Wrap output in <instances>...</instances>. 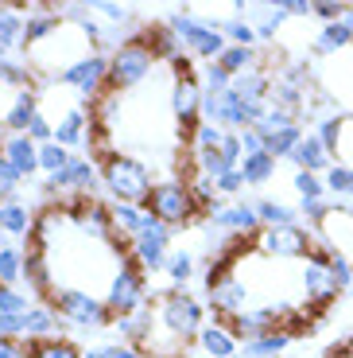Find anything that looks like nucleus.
<instances>
[{"mask_svg":"<svg viewBox=\"0 0 353 358\" xmlns=\"http://www.w3.org/2000/svg\"><path fill=\"white\" fill-rule=\"evenodd\" d=\"M167 277L175 280V288H183L186 280L195 277V253H190V250H171V257H167Z\"/></svg>","mask_w":353,"mask_h":358,"instance_id":"38","label":"nucleus"},{"mask_svg":"<svg viewBox=\"0 0 353 358\" xmlns=\"http://www.w3.org/2000/svg\"><path fill=\"white\" fill-rule=\"evenodd\" d=\"M31 300H27V292H20V288H8L0 285V315H27L31 312Z\"/></svg>","mask_w":353,"mask_h":358,"instance_id":"42","label":"nucleus"},{"mask_svg":"<svg viewBox=\"0 0 353 358\" xmlns=\"http://www.w3.org/2000/svg\"><path fill=\"white\" fill-rule=\"evenodd\" d=\"M292 164L299 171H315V176H326L330 168H334V156L322 148V141H318L315 133H307L299 144H295V152H292Z\"/></svg>","mask_w":353,"mask_h":358,"instance_id":"22","label":"nucleus"},{"mask_svg":"<svg viewBox=\"0 0 353 358\" xmlns=\"http://www.w3.org/2000/svg\"><path fill=\"white\" fill-rule=\"evenodd\" d=\"M156 66H159V59L148 47V39H144L140 31H133V36L109 55V86H105V94H117V98H121V94H128V90L140 86Z\"/></svg>","mask_w":353,"mask_h":358,"instance_id":"5","label":"nucleus"},{"mask_svg":"<svg viewBox=\"0 0 353 358\" xmlns=\"http://www.w3.org/2000/svg\"><path fill=\"white\" fill-rule=\"evenodd\" d=\"M59 327H62V320H59V312H54L51 304H36L24 315V335L27 339H51V335H59Z\"/></svg>","mask_w":353,"mask_h":358,"instance_id":"28","label":"nucleus"},{"mask_svg":"<svg viewBox=\"0 0 353 358\" xmlns=\"http://www.w3.org/2000/svg\"><path fill=\"white\" fill-rule=\"evenodd\" d=\"M148 210L163 226H171V230H183L186 222H195V215H202V206L195 203L186 179H163V183H156V191L148 199Z\"/></svg>","mask_w":353,"mask_h":358,"instance_id":"10","label":"nucleus"},{"mask_svg":"<svg viewBox=\"0 0 353 358\" xmlns=\"http://www.w3.org/2000/svg\"><path fill=\"white\" fill-rule=\"evenodd\" d=\"M70 160H74V152H70V148H62L59 141L39 144V171H43L47 179H51V176H59V171L66 168Z\"/></svg>","mask_w":353,"mask_h":358,"instance_id":"35","label":"nucleus"},{"mask_svg":"<svg viewBox=\"0 0 353 358\" xmlns=\"http://www.w3.org/2000/svg\"><path fill=\"white\" fill-rule=\"evenodd\" d=\"M140 36L148 39V47L156 51V59H159V63L175 66L179 59H183V43H179V36L171 31L167 24H151V27H144Z\"/></svg>","mask_w":353,"mask_h":358,"instance_id":"24","label":"nucleus"},{"mask_svg":"<svg viewBox=\"0 0 353 358\" xmlns=\"http://www.w3.org/2000/svg\"><path fill=\"white\" fill-rule=\"evenodd\" d=\"M59 86L74 90L78 101H98L101 94H105V86H109V55L93 51L89 59H82L78 66H70V71L62 74Z\"/></svg>","mask_w":353,"mask_h":358,"instance_id":"12","label":"nucleus"},{"mask_svg":"<svg viewBox=\"0 0 353 358\" xmlns=\"http://www.w3.org/2000/svg\"><path fill=\"white\" fill-rule=\"evenodd\" d=\"M24 265H27L24 245H16V242H0V285L16 288L20 280H24Z\"/></svg>","mask_w":353,"mask_h":358,"instance_id":"29","label":"nucleus"},{"mask_svg":"<svg viewBox=\"0 0 353 358\" xmlns=\"http://www.w3.org/2000/svg\"><path fill=\"white\" fill-rule=\"evenodd\" d=\"M0 234H8V238H31L36 234V215L27 210V203L8 199L0 206Z\"/></svg>","mask_w":353,"mask_h":358,"instance_id":"23","label":"nucleus"},{"mask_svg":"<svg viewBox=\"0 0 353 358\" xmlns=\"http://www.w3.org/2000/svg\"><path fill=\"white\" fill-rule=\"evenodd\" d=\"M330 206H334V203H330V199H315V203H303V206H299V215L307 218L310 226H318V222H322V218L330 215Z\"/></svg>","mask_w":353,"mask_h":358,"instance_id":"51","label":"nucleus"},{"mask_svg":"<svg viewBox=\"0 0 353 358\" xmlns=\"http://www.w3.org/2000/svg\"><path fill=\"white\" fill-rule=\"evenodd\" d=\"M4 203H8V195H4V191H0V206H4Z\"/></svg>","mask_w":353,"mask_h":358,"instance_id":"58","label":"nucleus"},{"mask_svg":"<svg viewBox=\"0 0 353 358\" xmlns=\"http://www.w3.org/2000/svg\"><path fill=\"white\" fill-rule=\"evenodd\" d=\"M345 47H353V36L342 20H338V24H322L315 31V39H310V55H338V51H345Z\"/></svg>","mask_w":353,"mask_h":358,"instance_id":"25","label":"nucleus"},{"mask_svg":"<svg viewBox=\"0 0 353 358\" xmlns=\"http://www.w3.org/2000/svg\"><path fill=\"white\" fill-rule=\"evenodd\" d=\"M342 121H345V113H326V117H318V121H315V136L322 141V148H326L330 156L338 152V136H342Z\"/></svg>","mask_w":353,"mask_h":358,"instance_id":"37","label":"nucleus"},{"mask_svg":"<svg viewBox=\"0 0 353 358\" xmlns=\"http://www.w3.org/2000/svg\"><path fill=\"white\" fill-rule=\"evenodd\" d=\"M221 24H225V20L202 16V12H190V8L171 12V20H167V27L179 36V43L195 55V59H206V63H218L221 51L230 47V39H225Z\"/></svg>","mask_w":353,"mask_h":358,"instance_id":"3","label":"nucleus"},{"mask_svg":"<svg viewBox=\"0 0 353 358\" xmlns=\"http://www.w3.org/2000/svg\"><path fill=\"white\" fill-rule=\"evenodd\" d=\"M27 358H86L78 343L66 335H51V339H27Z\"/></svg>","mask_w":353,"mask_h":358,"instance_id":"27","label":"nucleus"},{"mask_svg":"<svg viewBox=\"0 0 353 358\" xmlns=\"http://www.w3.org/2000/svg\"><path fill=\"white\" fill-rule=\"evenodd\" d=\"M144 304H151V296H148V273L140 268V261L124 257L121 265H117L113 280H109L105 308L113 312V320H124V315H136Z\"/></svg>","mask_w":353,"mask_h":358,"instance_id":"6","label":"nucleus"},{"mask_svg":"<svg viewBox=\"0 0 353 358\" xmlns=\"http://www.w3.org/2000/svg\"><path fill=\"white\" fill-rule=\"evenodd\" d=\"M303 125H292V129H283V133H276L272 141H268V152L276 156V160H292V152H295V144L303 141Z\"/></svg>","mask_w":353,"mask_h":358,"instance_id":"40","label":"nucleus"},{"mask_svg":"<svg viewBox=\"0 0 353 358\" xmlns=\"http://www.w3.org/2000/svg\"><path fill=\"white\" fill-rule=\"evenodd\" d=\"M54 141L62 144V148H78V144L89 141V113L82 106H70L62 109L59 121H54Z\"/></svg>","mask_w":353,"mask_h":358,"instance_id":"21","label":"nucleus"},{"mask_svg":"<svg viewBox=\"0 0 353 358\" xmlns=\"http://www.w3.org/2000/svg\"><path fill=\"white\" fill-rule=\"evenodd\" d=\"M171 86H167V109L179 121L183 133L195 136V129L202 125V78H195V71L186 66V59H179L171 66Z\"/></svg>","mask_w":353,"mask_h":358,"instance_id":"7","label":"nucleus"},{"mask_svg":"<svg viewBox=\"0 0 353 358\" xmlns=\"http://www.w3.org/2000/svg\"><path fill=\"white\" fill-rule=\"evenodd\" d=\"M342 24L350 27V36H353V4H345V16H342Z\"/></svg>","mask_w":353,"mask_h":358,"instance_id":"56","label":"nucleus"},{"mask_svg":"<svg viewBox=\"0 0 353 358\" xmlns=\"http://www.w3.org/2000/svg\"><path fill=\"white\" fill-rule=\"evenodd\" d=\"M86 8L109 27H128L133 24V8H124V4H113V0H86Z\"/></svg>","mask_w":353,"mask_h":358,"instance_id":"34","label":"nucleus"},{"mask_svg":"<svg viewBox=\"0 0 353 358\" xmlns=\"http://www.w3.org/2000/svg\"><path fill=\"white\" fill-rule=\"evenodd\" d=\"M47 304L59 312L62 323H70V327H89V331H98V327H109V323H113V312L105 308V300L89 296L86 288H54Z\"/></svg>","mask_w":353,"mask_h":358,"instance_id":"8","label":"nucleus"},{"mask_svg":"<svg viewBox=\"0 0 353 358\" xmlns=\"http://www.w3.org/2000/svg\"><path fill=\"white\" fill-rule=\"evenodd\" d=\"M151 304H156L159 327H163L171 339H179L183 347H186L190 339H198V331L206 327V308H202V300H195L186 288H167V292L151 296Z\"/></svg>","mask_w":353,"mask_h":358,"instance_id":"4","label":"nucleus"},{"mask_svg":"<svg viewBox=\"0 0 353 358\" xmlns=\"http://www.w3.org/2000/svg\"><path fill=\"white\" fill-rule=\"evenodd\" d=\"M237 16H245L248 24L256 27L260 43H272V39L283 31V24H287V12H283L276 0H268V4H245V0H241V4H237Z\"/></svg>","mask_w":353,"mask_h":358,"instance_id":"17","label":"nucleus"},{"mask_svg":"<svg viewBox=\"0 0 353 358\" xmlns=\"http://www.w3.org/2000/svg\"><path fill=\"white\" fill-rule=\"evenodd\" d=\"M27 136H31L36 144H51V141H54V121L43 113V109H39V113L31 117V125H27Z\"/></svg>","mask_w":353,"mask_h":358,"instance_id":"47","label":"nucleus"},{"mask_svg":"<svg viewBox=\"0 0 353 358\" xmlns=\"http://www.w3.org/2000/svg\"><path fill=\"white\" fill-rule=\"evenodd\" d=\"M101 179V168L93 160H86V156H74L66 168L59 171V176H51L43 183L51 195H59V191H74V195H89L93 191V183Z\"/></svg>","mask_w":353,"mask_h":358,"instance_id":"16","label":"nucleus"},{"mask_svg":"<svg viewBox=\"0 0 353 358\" xmlns=\"http://www.w3.org/2000/svg\"><path fill=\"white\" fill-rule=\"evenodd\" d=\"M230 86H233V78L221 71L218 63H206L202 66V90H206V94H225Z\"/></svg>","mask_w":353,"mask_h":358,"instance_id":"45","label":"nucleus"},{"mask_svg":"<svg viewBox=\"0 0 353 358\" xmlns=\"http://www.w3.org/2000/svg\"><path fill=\"white\" fill-rule=\"evenodd\" d=\"M0 358H27V343H20V339H0Z\"/></svg>","mask_w":353,"mask_h":358,"instance_id":"54","label":"nucleus"},{"mask_svg":"<svg viewBox=\"0 0 353 358\" xmlns=\"http://www.w3.org/2000/svg\"><path fill=\"white\" fill-rule=\"evenodd\" d=\"M86 358H109V343H105V347H89Z\"/></svg>","mask_w":353,"mask_h":358,"instance_id":"55","label":"nucleus"},{"mask_svg":"<svg viewBox=\"0 0 353 358\" xmlns=\"http://www.w3.org/2000/svg\"><path fill=\"white\" fill-rule=\"evenodd\" d=\"M101 187L113 195V203H133L148 206L151 191H156V176L144 160L124 152H105L101 156Z\"/></svg>","mask_w":353,"mask_h":358,"instance_id":"2","label":"nucleus"},{"mask_svg":"<svg viewBox=\"0 0 353 358\" xmlns=\"http://www.w3.org/2000/svg\"><path fill=\"white\" fill-rule=\"evenodd\" d=\"M338 160L334 164H345V168H353V117L345 113V121H342V136H338Z\"/></svg>","mask_w":353,"mask_h":358,"instance_id":"46","label":"nucleus"},{"mask_svg":"<svg viewBox=\"0 0 353 358\" xmlns=\"http://www.w3.org/2000/svg\"><path fill=\"white\" fill-rule=\"evenodd\" d=\"M213 230L221 234H233V238H256L260 230V218H256V206L253 203H218L206 210Z\"/></svg>","mask_w":353,"mask_h":358,"instance_id":"14","label":"nucleus"},{"mask_svg":"<svg viewBox=\"0 0 353 358\" xmlns=\"http://www.w3.org/2000/svg\"><path fill=\"white\" fill-rule=\"evenodd\" d=\"M315 16L322 20V24H338V20L345 16V4L342 0H315Z\"/></svg>","mask_w":353,"mask_h":358,"instance_id":"49","label":"nucleus"},{"mask_svg":"<svg viewBox=\"0 0 353 358\" xmlns=\"http://www.w3.org/2000/svg\"><path fill=\"white\" fill-rule=\"evenodd\" d=\"M283 12H287V20H310L315 16V0H276Z\"/></svg>","mask_w":353,"mask_h":358,"instance_id":"50","label":"nucleus"},{"mask_svg":"<svg viewBox=\"0 0 353 358\" xmlns=\"http://www.w3.org/2000/svg\"><path fill=\"white\" fill-rule=\"evenodd\" d=\"M276 156L272 152H256V156H245V160H241V176H245V183L248 187H264L268 179L276 176Z\"/></svg>","mask_w":353,"mask_h":358,"instance_id":"32","label":"nucleus"},{"mask_svg":"<svg viewBox=\"0 0 353 358\" xmlns=\"http://www.w3.org/2000/svg\"><path fill=\"white\" fill-rule=\"evenodd\" d=\"M256 253L272 261H307L315 253L318 238L303 226H260L256 230Z\"/></svg>","mask_w":353,"mask_h":358,"instance_id":"11","label":"nucleus"},{"mask_svg":"<svg viewBox=\"0 0 353 358\" xmlns=\"http://www.w3.org/2000/svg\"><path fill=\"white\" fill-rule=\"evenodd\" d=\"M221 31H225V39H230L233 47H256V43H260V36H256V27L248 24L245 16H237V12H233V16H225Z\"/></svg>","mask_w":353,"mask_h":358,"instance_id":"36","label":"nucleus"},{"mask_svg":"<svg viewBox=\"0 0 353 358\" xmlns=\"http://www.w3.org/2000/svg\"><path fill=\"white\" fill-rule=\"evenodd\" d=\"M299 288H303V315H307V308H310V315H322L338 296H342L334 285V277H330V268H326V245L322 242H318L315 253L299 265Z\"/></svg>","mask_w":353,"mask_h":358,"instance_id":"9","label":"nucleus"},{"mask_svg":"<svg viewBox=\"0 0 353 358\" xmlns=\"http://www.w3.org/2000/svg\"><path fill=\"white\" fill-rule=\"evenodd\" d=\"M0 152L8 156V164L24 179H31L39 171V144L27 133H0Z\"/></svg>","mask_w":353,"mask_h":358,"instance_id":"18","label":"nucleus"},{"mask_svg":"<svg viewBox=\"0 0 353 358\" xmlns=\"http://www.w3.org/2000/svg\"><path fill=\"white\" fill-rule=\"evenodd\" d=\"M109 358H148L136 343H109Z\"/></svg>","mask_w":353,"mask_h":358,"instance_id":"53","label":"nucleus"},{"mask_svg":"<svg viewBox=\"0 0 353 358\" xmlns=\"http://www.w3.org/2000/svg\"><path fill=\"white\" fill-rule=\"evenodd\" d=\"M326 191L334 199H353V168H345V164H334V168L326 171Z\"/></svg>","mask_w":353,"mask_h":358,"instance_id":"41","label":"nucleus"},{"mask_svg":"<svg viewBox=\"0 0 353 358\" xmlns=\"http://www.w3.org/2000/svg\"><path fill=\"white\" fill-rule=\"evenodd\" d=\"M295 191H299L303 203H315V199H330L326 179L315 176V171H295Z\"/></svg>","mask_w":353,"mask_h":358,"instance_id":"39","label":"nucleus"},{"mask_svg":"<svg viewBox=\"0 0 353 358\" xmlns=\"http://www.w3.org/2000/svg\"><path fill=\"white\" fill-rule=\"evenodd\" d=\"M198 347H202L206 358H237L241 339L233 335V327L225 320H213V323H206L202 331H198Z\"/></svg>","mask_w":353,"mask_h":358,"instance_id":"19","label":"nucleus"},{"mask_svg":"<svg viewBox=\"0 0 353 358\" xmlns=\"http://www.w3.org/2000/svg\"><path fill=\"white\" fill-rule=\"evenodd\" d=\"M292 125H299V117H292L287 109H280V106H272V101H268L264 113H260V121H256L253 129L264 136V144H268L276 133H283V129H292Z\"/></svg>","mask_w":353,"mask_h":358,"instance_id":"33","label":"nucleus"},{"mask_svg":"<svg viewBox=\"0 0 353 358\" xmlns=\"http://www.w3.org/2000/svg\"><path fill=\"white\" fill-rule=\"evenodd\" d=\"M24 63L31 74H39V78L47 82H59L62 74L70 71V66H78L82 59H89V55L98 51V43L89 39V31L82 24H74V20L62 16V24L54 27L47 39H39V43L24 47Z\"/></svg>","mask_w":353,"mask_h":358,"instance_id":"1","label":"nucleus"},{"mask_svg":"<svg viewBox=\"0 0 353 358\" xmlns=\"http://www.w3.org/2000/svg\"><path fill=\"white\" fill-rule=\"evenodd\" d=\"M221 141H225V129L206 125V121H202V125L195 129V156H198V152H218Z\"/></svg>","mask_w":353,"mask_h":358,"instance_id":"44","label":"nucleus"},{"mask_svg":"<svg viewBox=\"0 0 353 358\" xmlns=\"http://www.w3.org/2000/svg\"><path fill=\"white\" fill-rule=\"evenodd\" d=\"M326 268H330V277H334L338 292H350L353 288V265L342 257V253H330L326 250Z\"/></svg>","mask_w":353,"mask_h":358,"instance_id":"43","label":"nucleus"},{"mask_svg":"<svg viewBox=\"0 0 353 358\" xmlns=\"http://www.w3.org/2000/svg\"><path fill=\"white\" fill-rule=\"evenodd\" d=\"M245 187H248V183H245V176H241V168L218 179V195H241Z\"/></svg>","mask_w":353,"mask_h":358,"instance_id":"52","label":"nucleus"},{"mask_svg":"<svg viewBox=\"0 0 353 358\" xmlns=\"http://www.w3.org/2000/svg\"><path fill=\"white\" fill-rule=\"evenodd\" d=\"M218 66L230 74V78H237V74H245V71H253V66H260V51H256V47H233V43H230L225 51H221Z\"/></svg>","mask_w":353,"mask_h":358,"instance_id":"31","label":"nucleus"},{"mask_svg":"<svg viewBox=\"0 0 353 358\" xmlns=\"http://www.w3.org/2000/svg\"><path fill=\"white\" fill-rule=\"evenodd\" d=\"M24 4H0V59H12V51L24 47Z\"/></svg>","mask_w":353,"mask_h":358,"instance_id":"20","label":"nucleus"},{"mask_svg":"<svg viewBox=\"0 0 353 358\" xmlns=\"http://www.w3.org/2000/svg\"><path fill=\"white\" fill-rule=\"evenodd\" d=\"M256 218H260V226H299V210L287 203H280V199H256Z\"/></svg>","mask_w":353,"mask_h":358,"instance_id":"30","label":"nucleus"},{"mask_svg":"<svg viewBox=\"0 0 353 358\" xmlns=\"http://www.w3.org/2000/svg\"><path fill=\"white\" fill-rule=\"evenodd\" d=\"M171 238H175V230H171V226H159V230L144 234V238H136V242L128 245V257L140 261L144 273H159V268H167Z\"/></svg>","mask_w":353,"mask_h":358,"instance_id":"15","label":"nucleus"},{"mask_svg":"<svg viewBox=\"0 0 353 358\" xmlns=\"http://www.w3.org/2000/svg\"><path fill=\"white\" fill-rule=\"evenodd\" d=\"M20 183H24V176H20V171L12 168V164H8V156L0 152V191H4V195H8V199H16Z\"/></svg>","mask_w":353,"mask_h":358,"instance_id":"48","label":"nucleus"},{"mask_svg":"<svg viewBox=\"0 0 353 358\" xmlns=\"http://www.w3.org/2000/svg\"><path fill=\"white\" fill-rule=\"evenodd\" d=\"M350 117H353V109H350Z\"/></svg>","mask_w":353,"mask_h":358,"instance_id":"59","label":"nucleus"},{"mask_svg":"<svg viewBox=\"0 0 353 358\" xmlns=\"http://www.w3.org/2000/svg\"><path fill=\"white\" fill-rule=\"evenodd\" d=\"M315 238L326 245L330 253H342L353 265V206L350 203H334L330 215L315 226Z\"/></svg>","mask_w":353,"mask_h":358,"instance_id":"13","label":"nucleus"},{"mask_svg":"<svg viewBox=\"0 0 353 358\" xmlns=\"http://www.w3.org/2000/svg\"><path fill=\"white\" fill-rule=\"evenodd\" d=\"M345 350V358H353V347H342Z\"/></svg>","mask_w":353,"mask_h":358,"instance_id":"57","label":"nucleus"},{"mask_svg":"<svg viewBox=\"0 0 353 358\" xmlns=\"http://www.w3.org/2000/svg\"><path fill=\"white\" fill-rule=\"evenodd\" d=\"M295 335L292 331H268V335H256V339H245L241 347H245V358H280L283 350L292 347Z\"/></svg>","mask_w":353,"mask_h":358,"instance_id":"26","label":"nucleus"}]
</instances>
